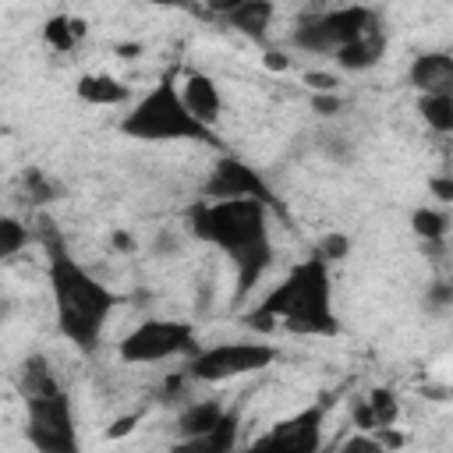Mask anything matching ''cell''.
I'll list each match as a JSON object with an SVG mask.
<instances>
[{
    "mask_svg": "<svg viewBox=\"0 0 453 453\" xmlns=\"http://www.w3.org/2000/svg\"><path fill=\"white\" fill-rule=\"evenodd\" d=\"M269 212L273 205L262 198H234V202H205L198 198L188 209V230L202 241L223 251L234 262L237 290L234 301L241 304L255 283L265 276L273 262V234H269Z\"/></svg>",
    "mask_w": 453,
    "mask_h": 453,
    "instance_id": "1",
    "label": "cell"
},
{
    "mask_svg": "<svg viewBox=\"0 0 453 453\" xmlns=\"http://www.w3.org/2000/svg\"><path fill=\"white\" fill-rule=\"evenodd\" d=\"M244 322L258 333L287 329L301 336H336L340 319L333 311V273L329 262L315 251L290 265V273L244 315Z\"/></svg>",
    "mask_w": 453,
    "mask_h": 453,
    "instance_id": "2",
    "label": "cell"
},
{
    "mask_svg": "<svg viewBox=\"0 0 453 453\" xmlns=\"http://www.w3.org/2000/svg\"><path fill=\"white\" fill-rule=\"evenodd\" d=\"M46 280H50L60 336L71 340L81 354H96L110 315L120 304V294H113L106 283H99L81 262L71 258V251L46 258Z\"/></svg>",
    "mask_w": 453,
    "mask_h": 453,
    "instance_id": "3",
    "label": "cell"
},
{
    "mask_svg": "<svg viewBox=\"0 0 453 453\" xmlns=\"http://www.w3.org/2000/svg\"><path fill=\"white\" fill-rule=\"evenodd\" d=\"M120 134H127L134 142H205V145H219L216 131H209L202 120L191 117L173 74H163L142 99H134V106L120 120Z\"/></svg>",
    "mask_w": 453,
    "mask_h": 453,
    "instance_id": "4",
    "label": "cell"
},
{
    "mask_svg": "<svg viewBox=\"0 0 453 453\" xmlns=\"http://www.w3.org/2000/svg\"><path fill=\"white\" fill-rule=\"evenodd\" d=\"M379 11L350 4V7H315L297 18L290 28V46L311 57H336L350 42H357L365 32L379 28Z\"/></svg>",
    "mask_w": 453,
    "mask_h": 453,
    "instance_id": "5",
    "label": "cell"
},
{
    "mask_svg": "<svg viewBox=\"0 0 453 453\" xmlns=\"http://www.w3.org/2000/svg\"><path fill=\"white\" fill-rule=\"evenodd\" d=\"M276 357H280V350L265 340H230V343L198 347L188 357L184 372H188L191 382L216 386V382H230V379H241V375H255V372L269 368Z\"/></svg>",
    "mask_w": 453,
    "mask_h": 453,
    "instance_id": "6",
    "label": "cell"
},
{
    "mask_svg": "<svg viewBox=\"0 0 453 453\" xmlns=\"http://www.w3.org/2000/svg\"><path fill=\"white\" fill-rule=\"evenodd\" d=\"M25 439L35 453H81L74 403L67 389L25 400Z\"/></svg>",
    "mask_w": 453,
    "mask_h": 453,
    "instance_id": "7",
    "label": "cell"
},
{
    "mask_svg": "<svg viewBox=\"0 0 453 453\" xmlns=\"http://www.w3.org/2000/svg\"><path fill=\"white\" fill-rule=\"evenodd\" d=\"M195 350H198L195 326L184 319H145L117 343V354L124 365H156L180 354L191 357Z\"/></svg>",
    "mask_w": 453,
    "mask_h": 453,
    "instance_id": "8",
    "label": "cell"
},
{
    "mask_svg": "<svg viewBox=\"0 0 453 453\" xmlns=\"http://www.w3.org/2000/svg\"><path fill=\"white\" fill-rule=\"evenodd\" d=\"M326 400L308 403L280 421H273L262 435H255L244 453H322L326 439Z\"/></svg>",
    "mask_w": 453,
    "mask_h": 453,
    "instance_id": "9",
    "label": "cell"
},
{
    "mask_svg": "<svg viewBox=\"0 0 453 453\" xmlns=\"http://www.w3.org/2000/svg\"><path fill=\"white\" fill-rule=\"evenodd\" d=\"M202 198L205 202H234V198H262L276 209V195L273 188L265 184V177L244 163L241 156H230V152H219L205 184H202Z\"/></svg>",
    "mask_w": 453,
    "mask_h": 453,
    "instance_id": "10",
    "label": "cell"
},
{
    "mask_svg": "<svg viewBox=\"0 0 453 453\" xmlns=\"http://www.w3.org/2000/svg\"><path fill=\"white\" fill-rule=\"evenodd\" d=\"M407 81L421 96H453V53L446 50H425L411 60Z\"/></svg>",
    "mask_w": 453,
    "mask_h": 453,
    "instance_id": "11",
    "label": "cell"
},
{
    "mask_svg": "<svg viewBox=\"0 0 453 453\" xmlns=\"http://www.w3.org/2000/svg\"><path fill=\"white\" fill-rule=\"evenodd\" d=\"M212 11L241 35L255 39V42H265L269 35V25L276 18V7L269 0H230V4H212Z\"/></svg>",
    "mask_w": 453,
    "mask_h": 453,
    "instance_id": "12",
    "label": "cell"
},
{
    "mask_svg": "<svg viewBox=\"0 0 453 453\" xmlns=\"http://www.w3.org/2000/svg\"><path fill=\"white\" fill-rule=\"evenodd\" d=\"M180 96L191 110L195 120H202L209 131H216L219 124V113H223V96H219V85L205 74V71H191L180 85Z\"/></svg>",
    "mask_w": 453,
    "mask_h": 453,
    "instance_id": "13",
    "label": "cell"
},
{
    "mask_svg": "<svg viewBox=\"0 0 453 453\" xmlns=\"http://www.w3.org/2000/svg\"><path fill=\"white\" fill-rule=\"evenodd\" d=\"M237 439H241V407H226L223 421L195 439H177L170 446V453H237Z\"/></svg>",
    "mask_w": 453,
    "mask_h": 453,
    "instance_id": "14",
    "label": "cell"
},
{
    "mask_svg": "<svg viewBox=\"0 0 453 453\" xmlns=\"http://www.w3.org/2000/svg\"><path fill=\"white\" fill-rule=\"evenodd\" d=\"M14 386H18L21 400H32V396H46V393H53V389H64L46 354H25L21 365H18Z\"/></svg>",
    "mask_w": 453,
    "mask_h": 453,
    "instance_id": "15",
    "label": "cell"
},
{
    "mask_svg": "<svg viewBox=\"0 0 453 453\" xmlns=\"http://www.w3.org/2000/svg\"><path fill=\"white\" fill-rule=\"evenodd\" d=\"M74 92H78V99L88 103V106H124V103H131V96H134L131 85H124L120 78L103 74V71L81 74L78 85H74Z\"/></svg>",
    "mask_w": 453,
    "mask_h": 453,
    "instance_id": "16",
    "label": "cell"
},
{
    "mask_svg": "<svg viewBox=\"0 0 453 453\" xmlns=\"http://www.w3.org/2000/svg\"><path fill=\"white\" fill-rule=\"evenodd\" d=\"M223 414H226V403H223V400H191V403L177 414V421H173L177 439H195V435L212 432V428L223 421Z\"/></svg>",
    "mask_w": 453,
    "mask_h": 453,
    "instance_id": "17",
    "label": "cell"
},
{
    "mask_svg": "<svg viewBox=\"0 0 453 453\" xmlns=\"http://www.w3.org/2000/svg\"><path fill=\"white\" fill-rule=\"evenodd\" d=\"M382 57H386V28L379 25V28H372V32H365L357 42H350L347 50H340L333 60H336L343 71H368V67H375Z\"/></svg>",
    "mask_w": 453,
    "mask_h": 453,
    "instance_id": "18",
    "label": "cell"
},
{
    "mask_svg": "<svg viewBox=\"0 0 453 453\" xmlns=\"http://www.w3.org/2000/svg\"><path fill=\"white\" fill-rule=\"evenodd\" d=\"M81 35H85V21H81V18H71V14H53V18L42 25V39H46L57 53H71Z\"/></svg>",
    "mask_w": 453,
    "mask_h": 453,
    "instance_id": "19",
    "label": "cell"
},
{
    "mask_svg": "<svg viewBox=\"0 0 453 453\" xmlns=\"http://www.w3.org/2000/svg\"><path fill=\"white\" fill-rule=\"evenodd\" d=\"M411 230L425 241V248L442 244V241H446V234H449V216H446L442 209L421 205V209H414V212H411Z\"/></svg>",
    "mask_w": 453,
    "mask_h": 453,
    "instance_id": "20",
    "label": "cell"
},
{
    "mask_svg": "<svg viewBox=\"0 0 453 453\" xmlns=\"http://www.w3.org/2000/svg\"><path fill=\"white\" fill-rule=\"evenodd\" d=\"M418 113L432 131L453 134V96H421L418 99Z\"/></svg>",
    "mask_w": 453,
    "mask_h": 453,
    "instance_id": "21",
    "label": "cell"
},
{
    "mask_svg": "<svg viewBox=\"0 0 453 453\" xmlns=\"http://www.w3.org/2000/svg\"><path fill=\"white\" fill-rule=\"evenodd\" d=\"M365 403H368V411H372L375 432H379V428L396 425V418H400V400H396V393H393V389H386V386L368 389V393H365Z\"/></svg>",
    "mask_w": 453,
    "mask_h": 453,
    "instance_id": "22",
    "label": "cell"
},
{
    "mask_svg": "<svg viewBox=\"0 0 453 453\" xmlns=\"http://www.w3.org/2000/svg\"><path fill=\"white\" fill-rule=\"evenodd\" d=\"M315 149H319L329 163H340V166L354 163V142H350V134H343V131H336V127L319 131V134H315Z\"/></svg>",
    "mask_w": 453,
    "mask_h": 453,
    "instance_id": "23",
    "label": "cell"
},
{
    "mask_svg": "<svg viewBox=\"0 0 453 453\" xmlns=\"http://www.w3.org/2000/svg\"><path fill=\"white\" fill-rule=\"evenodd\" d=\"M21 184H25V195H28L32 205H50V202H57V195H60V184L50 180L39 166H28L25 177H21Z\"/></svg>",
    "mask_w": 453,
    "mask_h": 453,
    "instance_id": "24",
    "label": "cell"
},
{
    "mask_svg": "<svg viewBox=\"0 0 453 453\" xmlns=\"http://www.w3.org/2000/svg\"><path fill=\"white\" fill-rule=\"evenodd\" d=\"M28 237H32V230L18 216H4L0 219V258H14L28 244Z\"/></svg>",
    "mask_w": 453,
    "mask_h": 453,
    "instance_id": "25",
    "label": "cell"
},
{
    "mask_svg": "<svg viewBox=\"0 0 453 453\" xmlns=\"http://www.w3.org/2000/svg\"><path fill=\"white\" fill-rule=\"evenodd\" d=\"M315 255L326 258V262H343V258L350 255V237H347V234H326V237L319 241Z\"/></svg>",
    "mask_w": 453,
    "mask_h": 453,
    "instance_id": "26",
    "label": "cell"
},
{
    "mask_svg": "<svg viewBox=\"0 0 453 453\" xmlns=\"http://www.w3.org/2000/svg\"><path fill=\"white\" fill-rule=\"evenodd\" d=\"M449 304H453V283H449V280L428 283V290H425V308H428V311H442V308H449Z\"/></svg>",
    "mask_w": 453,
    "mask_h": 453,
    "instance_id": "27",
    "label": "cell"
},
{
    "mask_svg": "<svg viewBox=\"0 0 453 453\" xmlns=\"http://www.w3.org/2000/svg\"><path fill=\"white\" fill-rule=\"evenodd\" d=\"M336 453H386V446L372 435V432H354L350 439H343L340 442V449Z\"/></svg>",
    "mask_w": 453,
    "mask_h": 453,
    "instance_id": "28",
    "label": "cell"
},
{
    "mask_svg": "<svg viewBox=\"0 0 453 453\" xmlns=\"http://www.w3.org/2000/svg\"><path fill=\"white\" fill-rule=\"evenodd\" d=\"M304 85L311 88V96H326V92H340V78L333 71H308Z\"/></svg>",
    "mask_w": 453,
    "mask_h": 453,
    "instance_id": "29",
    "label": "cell"
},
{
    "mask_svg": "<svg viewBox=\"0 0 453 453\" xmlns=\"http://www.w3.org/2000/svg\"><path fill=\"white\" fill-rule=\"evenodd\" d=\"M311 110H315V113H322V117H333V113H340V110H343V99H340V92L311 96Z\"/></svg>",
    "mask_w": 453,
    "mask_h": 453,
    "instance_id": "30",
    "label": "cell"
},
{
    "mask_svg": "<svg viewBox=\"0 0 453 453\" xmlns=\"http://www.w3.org/2000/svg\"><path fill=\"white\" fill-rule=\"evenodd\" d=\"M428 191H432V198H439V202H453V173H442V177H432L428 180Z\"/></svg>",
    "mask_w": 453,
    "mask_h": 453,
    "instance_id": "31",
    "label": "cell"
},
{
    "mask_svg": "<svg viewBox=\"0 0 453 453\" xmlns=\"http://www.w3.org/2000/svg\"><path fill=\"white\" fill-rule=\"evenodd\" d=\"M265 67H269V71H287V67H290V57L280 53V50H269V53H265Z\"/></svg>",
    "mask_w": 453,
    "mask_h": 453,
    "instance_id": "32",
    "label": "cell"
},
{
    "mask_svg": "<svg viewBox=\"0 0 453 453\" xmlns=\"http://www.w3.org/2000/svg\"><path fill=\"white\" fill-rule=\"evenodd\" d=\"M131 421H134V418H120V421L110 428V439H113V435H124V432H131Z\"/></svg>",
    "mask_w": 453,
    "mask_h": 453,
    "instance_id": "33",
    "label": "cell"
}]
</instances>
